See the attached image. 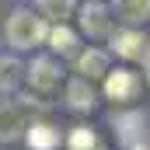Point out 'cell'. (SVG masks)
<instances>
[{
  "mask_svg": "<svg viewBox=\"0 0 150 150\" xmlns=\"http://www.w3.org/2000/svg\"><path fill=\"white\" fill-rule=\"evenodd\" d=\"M45 35H49L45 21L35 18L32 11H14L11 21H7V42H11L14 49H32V45H38Z\"/></svg>",
  "mask_w": 150,
  "mask_h": 150,
  "instance_id": "1",
  "label": "cell"
},
{
  "mask_svg": "<svg viewBox=\"0 0 150 150\" xmlns=\"http://www.w3.org/2000/svg\"><path fill=\"white\" fill-rule=\"evenodd\" d=\"M136 91H140L136 74H129V70L105 74V94H108L112 101H133V98H136Z\"/></svg>",
  "mask_w": 150,
  "mask_h": 150,
  "instance_id": "2",
  "label": "cell"
},
{
  "mask_svg": "<svg viewBox=\"0 0 150 150\" xmlns=\"http://www.w3.org/2000/svg\"><path fill=\"white\" fill-rule=\"evenodd\" d=\"M112 49L126 59H147L150 56V42L140 32H115L112 35Z\"/></svg>",
  "mask_w": 150,
  "mask_h": 150,
  "instance_id": "3",
  "label": "cell"
},
{
  "mask_svg": "<svg viewBox=\"0 0 150 150\" xmlns=\"http://www.w3.org/2000/svg\"><path fill=\"white\" fill-rule=\"evenodd\" d=\"M21 129H28V122H25V115H21V105L4 101V105H0V140L11 143V140L21 136Z\"/></svg>",
  "mask_w": 150,
  "mask_h": 150,
  "instance_id": "4",
  "label": "cell"
},
{
  "mask_svg": "<svg viewBox=\"0 0 150 150\" xmlns=\"http://www.w3.org/2000/svg\"><path fill=\"white\" fill-rule=\"evenodd\" d=\"M28 84L35 87V91H52L56 84H59V67L52 63V59H32V67H28Z\"/></svg>",
  "mask_w": 150,
  "mask_h": 150,
  "instance_id": "5",
  "label": "cell"
},
{
  "mask_svg": "<svg viewBox=\"0 0 150 150\" xmlns=\"http://www.w3.org/2000/svg\"><path fill=\"white\" fill-rule=\"evenodd\" d=\"M80 25H84L87 35H105V32H108V11H105L98 0H91V4H84V11H80Z\"/></svg>",
  "mask_w": 150,
  "mask_h": 150,
  "instance_id": "6",
  "label": "cell"
},
{
  "mask_svg": "<svg viewBox=\"0 0 150 150\" xmlns=\"http://www.w3.org/2000/svg\"><path fill=\"white\" fill-rule=\"evenodd\" d=\"M77 70L84 74V80H91V77H105V74H108V56H105L101 49H87V52L77 56Z\"/></svg>",
  "mask_w": 150,
  "mask_h": 150,
  "instance_id": "7",
  "label": "cell"
},
{
  "mask_svg": "<svg viewBox=\"0 0 150 150\" xmlns=\"http://www.w3.org/2000/svg\"><path fill=\"white\" fill-rule=\"evenodd\" d=\"M25 140H28L32 150H52V147H59V129L38 122V126H32V129L25 133Z\"/></svg>",
  "mask_w": 150,
  "mask_h": 150,
  "instance_id": "8",
  "label": "cell"
},
{
  "mask_svg": "<svg viewBox=\"0 0 150 150\" xmlns=\"http://www.w3.org/2000/svg\"><path fill=\"white\" fill-rule=\"evenodd\" d=\"M67 101H70V108H80V112H91V108H94V91L87 87L84 77H80V80H70V87H67Z\"/></svg>",
  "mask_w": 150,
  "mask_h": 150,
  "instance_id": "9",
  "label": "cell"
},
{
  "mask_svg": "<svg viewBox=\"0 0 150 150\" xmlns=\"http://www.w3.org/2000/svg\"><path fill=\"white\" fill-rule=\"evenodd\" d=\"M115 11H119L122 21L140 25V21H147V18H150V0H115Z\"/></svg>",
  "mask_w": 150,
  "mask_h": 150,
  "instance_id": "10",
  "label": "cell"
},
{
  "mask_svg": "<svg viewBox=\"0 0 150 150\" xmlns=\"http://www.w3.org/2000/svg\"><path fill=\"white\" fill-rule=\"evenodd\" d=\"M45 38H49V49H52V52H59V56L74 52V45H77V35L63 25V21H59L56 28H49V35H45Z\"/></svg>",
  "mask_w": 150,
  "mask_h": 150,
  "instance_id": "11",
  "label": "cell"
},
{
  "mask_svg": "<svg viewBox=\"0 0 150 150\" xmlns=\"http://www.w3.org/2000/svg\"><path fill=\"white\" fill-rule=\"evenodd\" d=\"M21 63L14 59V56H7V59H0V87L4 91H14L18 87V80H21Z\"/></svg>",
  "mask_w": 150,
  "mask_h": 150,
  "instance_id": "12",
  "label": "cell"
},
{
  "mask_svg": "<svg viewBox=\"0 0 150 150\" xmlns=\"http://www.w3.org/2000/svg\"><path fill=\"white\" fill-rule=\"evenodd\" d=\"M38 11L45 18H52V21H63V18H70L74 0H38Z\"/></svg>",
  "mask_w": 150,
  "mask_h": 150,
  "instance_id": "13",
  "label": "cell"
},
{
  "mask_svg": "<svg viewBox=\"0 0 150 150\" xmlns=\"http://www.w3.org/2000/svg\"><path fill=\"white\" fill-rule=\"evenodd\" d=\"M67 143H70V150H98V136H94L87 126H77Z\"/></svg>",
  "mask_w": 150,
  "mask_h": 150,
  "instance_id": "14",
  "label": "cell"
}]
</instances>
